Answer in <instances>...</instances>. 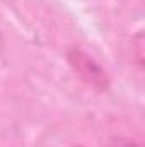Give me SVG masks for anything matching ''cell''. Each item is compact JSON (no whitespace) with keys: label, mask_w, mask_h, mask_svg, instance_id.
<instances>
[{"label":"cell","mask_w":145,"mask_h":147,"mask_svg":"<svg viewBox=\"0 0 145 147\" xmlns=\"http://www.w3.org/2000/svg\"><path fill=\"white\" fill-rule=\"evenodd\" d=\"M68 62L73 67V70L79 74V77L82 80H85L89 86L92 87H97V89H108L109 82L106 72L84 51L80 50H72L68 53Z\"/></svg>","instance_id":"cell-1"}]
</instances>
